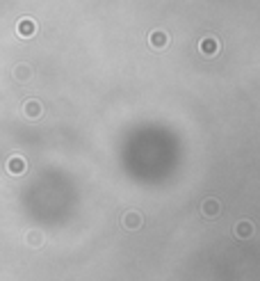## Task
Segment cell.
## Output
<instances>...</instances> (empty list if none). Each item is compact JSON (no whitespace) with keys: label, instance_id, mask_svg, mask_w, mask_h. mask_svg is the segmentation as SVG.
<instances>
[{"label":"cell","instance_id":"obj_4","mask_svg":"<svg viewBox=\"0 0 260 281\" xmlns=\"http://www.w3.org/2000/svg\"><path fill=\"white\" fill-rule=\"evenodd\" d=\"M148 44H151L155 50H162L164 46L169 44L167 32H162V30H155V32H151V35H148Z\"/></svg>","mask_w":260,"mask_h":281},{"label":"cell","instance_id":"obj_7","mask_svg":"<svg viewBox=\"0 0 260 281\" xmlns=\"http://www.w3.org/2000/svg\"><path fill=\"white\" fill-rule=\"evenodd\" d=\"M30 108H25V110H30V114H39V103H35V101H32V103H28Z\"/></svg>","mask_w":260,"mask_h":281},{"label":"cell","instance_id":"obj_2","mask_svg":"<svg viewBox=\"0 0 260 281\" xmlns=\"http://www.w3.org/2000/svg\"><path fill=\"white\" fill-rule=\"evenodd\" d=\"M219 210H221V203H219V199H215V197H208L206 201L201 203V213L208 220H215V217L219 215Z\"/></svg>","mask_w":260,"mask_h":281},{"label":"cell","instance_id":"obj_5","mask_svg":"<svg viewBox=\"0 0 260 281\" xmlns=\"http://www.w3.org/2000/svg\"><path fill=\"white\" fill-rule=\"evenodd\" d=\"M235 236L242 238V240L251 238V236H253V224H251L249 220H240V222L235 224Z\"/></svg>","mask_w":260,"mask_h":281},{"label":"cell","instance_id":"obj_6","mask_svg":"<svg viewBox=\"0 0 260 281\" xmlns=\"http://www.w3.org/2000/svg\"><path fill=\"white\" fill-rule=\"evenodd\" d=\"M19 32H21V37H32L35 35V21L23 19L21 25H19Z\"/></svg>","mask_w":260,"mask_h":281},{"label":"cell","instance_id":"obj_3","mask_svg":"<svg viewBox=\"0 0 260 281\" xmlns=\"http://www.w3.org/2000/svg\"><path fill=\"white\" fill-rule=\"evenodd\" d=\"M142 222H144L142 213H135V210L126 213V215H123V220H121L123 229H128V231H137V229L142 227Z\"/></svg>","mask_w":260,"mask_h":281},{"label":"cell","instance_id":"obj_1","mask_svg":"<svg viewBox=\"0 0 260 281\" xmlns=\"http://www.w3.org/2000/svg\"><path fill=\"white\" fill-rule=\"evenodd\" d=\"M199 50H201V55H206V57H215V55L219 53V39H217V37H203L201 44H199Z\"/></svg>","mask_w":260,"mask_h":281}]
</instances>
